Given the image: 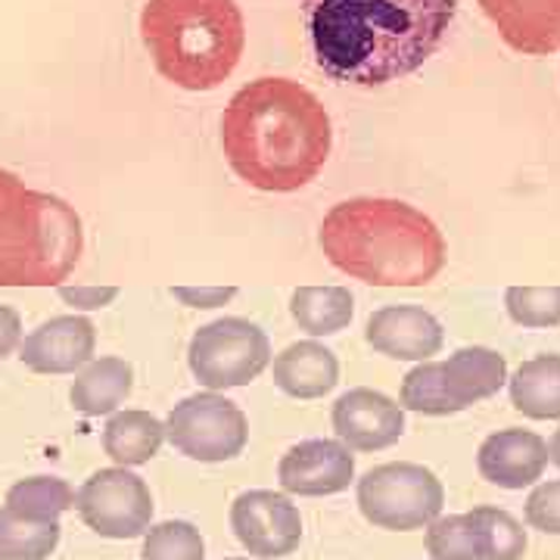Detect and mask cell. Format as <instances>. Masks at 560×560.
Masks as SVG:
<instances>
[{
	"label": "cell",
	"mask_w": 560,
	"mask_h": 560,
	"mask_svg": "<svg viewBox=\"0 0 560 560\" xmlns=\"http://www.w3.org/2000/svg\"><path fill=\"white\" fill-rule=\"evenodd\" d=\"M300 7L315 66L352 88H383L418 72L458 13V0H300Z\"/></svg>",
	"instance_id": "cell-1"
},
{
	"label": "cell",
	"mask_w": 560,
	"mask_h": 560,
	"mask_svg": "<svg viewBox=\"0 0 560 560\" xmlns=\"http://www.w3.org/2000/svg\"><path fill=\"white\" fill-rule=\"evenodd\" d=\"M334 147L324 103L300 81L243 84L221 116V150L234 175L265 194H293L318 178Z\"/></svg>",
	"instance_id": "cell-2"
},
{
	"label": "cell",
	"mask_w": 560,
	"mask_h": 560,
	"mask_svg": "<svg viewBox=\"0 0 560 560\" xmlns=\"http://www.w3.org/2000/svg\"><path fill=\"white\" fill-rule=\"evenodd\" d=\"M327 261L371 287H423L445 268V237L411 202L355 197L320 221Z\"/></svg>",
	"instance_id": "cell-3"
},
{
	"label": "cell",
	"mask_w": 560,
	"mask_h": 560,
	"mask_svg": "<svg viewBox=\"0 0 560 560\" xmlns=\"http://www.w3.org/2000/svg\"><path fill=\"white\" fill-rule=\"evenodd\" d=\"M140 38L162 79L200 94L231 79L246 25L237 0H147Z\"/></svg>",
	"instance_id": "cell-4"
},
{
	"label": "cell",
	"mask_w": 560,
	"mask_h": 560,
	"mask_svg": "<svg viewBox=\"0 0 560 560\" xmlns=\"http://www.w3.org/2000/svg\"><path fill=\"white\" fill-rule=\"evenodd\" d=\"M81 249L79 212L0 168V287H60Z\"/></svg>",
	"instance_id": "cell-5"
},
{
	"label": "cell",
	"mask_w": 560,
	"mask_h": 560,
	"mask_svg": "<svg viewBox=\"0 0 560 560\" xmlns=\"http://www.w3.org/2000/svg\"><path fill=\"white\" fill-rule=\"evenodd\" d=\"M445 489L440 477L408 460H393L368 470L359 480V508L364 521L393 529V533H411L442 514Z\"/></svg>",
	"instance_id": "cell-6"
},
{
	"label": "cell",
	"mask_w": 560,
	"mask_h": 560,
	"mask_svg": "<svg viewBox=\"0 0 560 560\" xmlns=\"http://www.w3.org/2000/svg\"><path fill=\"white\" fill-rule=\"evenodd\" d=\"M187 361L206 389H237L256 381L268 368L271 342L253 320L221 318L194 334Z\"/></svg>",
	"instance_id": "cell-7"
},
{
	"label": "cell",
	"mask_w": 560,
	"mask_h": 560,
	"mask_svg": "<svg viewBox=\"0 0 560 560\" xmlns=\"http://www.w3.org/2000/svg\"><path fill=\"white\" fill-rule=\"evenodd\" d=\"M165 436L180 455L202 464H221L241 455L249 440L246 415L219 393H197L172 408Z\"/></svg>",
	"instance_id": "cell-8"
},
{
	"label": "cell",
	"mask_w": 560,
	"mask_h": 560,
	"mask_svg": "<svg viewBox=\"0 0 560 560\" xmlns=\"http://www.w3.org/2000/svg\"><path fill=\"white\" fill-rule=\"evenodd\" d=\"M75 511L103 539H138L153 521V495L128 467H106L81 482Z\"/></svg>",
	"instance_id": "cell-9"
},
{
	"label": "cell",
	"mask_w": 560,
	"mask_h": 560,
	"mask_svg": "<svg viewBox=\"0 0 560 560\" xmlns=\"http://www.w3.org/2000/svg\"><path fill=\"white\" fill-rule=\"evenodd\" d=\"M231 526L243 548L261 560L287 558L302 541L300 508L287 495L268 489L237 495L231 504Z\"/></svg>",
	"instance_id": "cell-10"
},
{
	"label": "cell",
	"mask_w": 560,
	"mask_h": 560,
	"mask_svg": "<svg viewBox=\"0 0 560 560\" xmlns=\"http://www.w3.org/2000/svg\"><path fill=\"white\" fill-rule=\"evenodd\" d=\"M355 477L352 448L340 440H305L293 445L278 464V480L290 495L320 499L349 489Z\"/></svg>",
	"instance_id": "cell-11"
},
{
	"label": "cell",
	"mask_w": 560,
	"mask_h": 560,
	"mask_svg": "<svg viewBox=\"0 0 560 560\" xmlns=\"http://www.w3.org/2000/svg\"><path fill=\"white\" fill-rule=\"evenodd\" d=\"M334 430L352 452H381L401 440L405 408L377 389H349L334 405Z\"/></svg>",
	"instance_id": "cell-12"
},
{
	"label": "cell",
	"mask_w": 560,
	"mask_h": 560,
	"mask_svg": "<svg viewBox=\"0 0 560 560\" xmlns=\"http://www.w3.org/2000/svg\"><path fill=\"white\" fill-rule=\"evenodd\" d=\"M97 330L81 315H60L38 324L20 342V359L35 374H75L94 359Z\"/></svg>",
	"instance_id": "cell-13"
},
{
	"label": "cell",
	"mask_w": 560,
	"mask_h": 560,
	"mask_svg": "<svg viewBox=\"0 0 560 560\" xmlns=\"http://www.w3.org/2000/svg\"><path fill=\"white\" fill-rule=\"evenodd\" d=\"M501 40L523 57L560 50V0H480Z\"/></svg>",
	"instance_id": "cell-14"
},
{
	"label": "cell",
	"mask_w": 560,
	"mask_h": 560,
	"mask_svg": "<svg viewBox=\"0 0 560 560\" xmlns=\"http://www.w3.org/2000/svg\"><path fill=\"white\" fill-rule=\"evenodd\" d=\"M374 352L399 361H427L442 349V324L420 305H386L364 327Z\"/></svg>",
	"instance_id": "cell-15"
},
{
	"label": "cell",
	"mask_w": 560,
	"mask_h": 560,
	"mask_svg": "<svg viewBox=\"0 0 560 560\" xmlns=\"http://www.w3.org/2000/svg\"><path fill=\"white\" fill-rule=\"evenodd\" d=\"M482 480L499 489H523L541 480L548 467V442L533 430H499L480 445L477 455Z\"/></svg>",
	"instance_id": "cell-16"
},
{
	"label": "cell",
	"mask_w": 560,
	"mask_h": 560,
	"mask_svg": "<svg viewBox=\"0 0 560 560\" xmlns=\"http://www.w3.org/2000/svg\"><path fill=\"white\" fill-rule=\"evenodd\" d=\"M442 383L448 399L464 411L477 401L492 399L508 383V361L486 346H464L442 361Z\"/></svg>",
	"instance_id": "cell-17"
},
{
	"label": "cell",
	"mask_w": 560,
	"mask_h": 560,
	"mask_svg": "<svg viewBox=\"0 0 560 560\" xmlns=\"http://www.w3.org/2000/svg\"><path fill=\"white\" fill-rule=\"evenodd\" d=\"M340 381L337 355L315 340L287 346L275 359V383L293 399H320Z\"/></svg>",
	"instance_id": "cell-18"
},
{
	"label": "cell",
	"mask_w": 560,
	"mask_h": 560,
	"mask_svg": "<svg viewBox=\"0 0 560 560\" xmlns=\"http://www.w3.org/2000/svg\"><path fill=\"white\" fill-rule=\"evenodd\" d=\"M131 386H135V371L125 359L88 361L69 389V401L84 418H101V415H113L131 396Z\"/></svg>",
	"instance_id": "cell-19"
},
{
	"label": "cell",
	"mask_w": 560,
	"mask_h": 560,
	"mask_svg": "<svg viewBox=\"0 0 560 560\" xmlns=\"http://www.w3.org/2000/svg\"><path fill=\"white\" fill-rule=\"evenodd\" d=\"M165 423L150 411H119L103 427V452L119 467H140L160 455Z\"/></svg>",
	"instance_id": "cell-20"
},
{
	"label": "cell",
	"mask_w": 560,
	"mask_h": 560,
	"mask_svg": "<svg viewBox=\"0 0 560 560\" xmlns=\"http://www.w3.org/2000/svg\"><path fill=\"white\" fill-rule=\"evenodd\" d=\"M511 405L533 420L560 418V355L523 361L511 377Z\"/></svg>",
	"instance_id": "cell-21"
},
{
	"label": "cell",
	"mask_w": 560,
	"mask_h": 560,
	"mask_svg": "<svg viewBox=\"0 0 560 560\" xmlns=\"http://www.w3.org/2000/svg\"><path fill=\"white\" fill-rule=\"evenodd\" d=\"M290 315L312 337H334L349 327L355 300L346 287H300L290 300Z\"/></svg>",
	"instance_id": "cell-22"
},
{
	"label": "cell",
	"mask_w": 560,
	"mask_h": 560,
	"mask_svg": "<svg viewBox=\"0 0 560 560\" xmlns=\"http://www.w3.org/2000/svg\"><path fill=\"white\" fill-rule=\"evenodd\" d=\"M60 545V523L28 521L0 508V560H47Z\"/></svg>",
	"instance_id": "cell-23"
},
{
	"label": "cell",
	"mask_w": 560,
	"mask_h": 560,
	"mask_svg": "<svg viewBox=\"0 0 560 560\" xmlns=\"http://www.w3.org/2000/svg\"><path fill=\"white\" fill-rule=\"evenodd\" d=\"M7 508L28 521H60V514L75 508V492L60 477H28L10 486Z\"/></svg>",
	"instance_id": "cell-24"
},
{
	"label": "cell",
	"mask_w": 560,
	"mask_h": 560,
	"mask_svg": "<svg viewBox=\"0 0 560 560\" xmlns=\"http://www.w3.org/2000/svg\"><path fill=\"white\" fill-rule=\"evenodd\" d=\"M482 541V560H521L526 555V529L501 508H474L467 514Z\"/></svg>",
	"instance_id": "cell-25"
},
{
	"label": "cell",
	"mask_w": 560,
	"mask_h": 560,
	"mask_svg": "<svg viewBox=\"0 0 560 560\" xmlns=\"http://www.w3.org/2000/svg\"><path fill=\"white\" fill-rule=\"evenodd\" d=\"M401 408L418 411L430 418L458 415V405L448 399L445 383H442V361H420L415 371L405 374L401 381Z\"/></svg>",
	"instance_id": "cell-26"
},
{
	"label": "cell",
	"mask_w": 560,
	"mask_h": 560,
	"mask_svg": "<svg viewBox=\"0 0 560 560\" xmlns=\"http://www.w3.org/2000/svg\"><path fill=\"white\" fill-rule=\"evenodd\" d=\"M427 551L433 560H482V541L467 514L427 523Z\"/></svg>",
	"instance_id": "cell-27"
},
{
	"label": "cell",
	"mask_w": 560,
	"mask_h": 560,
	"mask_svg": "<svg viewBox=\"0 0 560 560\" xmlns=\"http://www.w3.org/2000/svg\"><path fill=\"white\" fill-rule=\"evenodd\" d=\"M206 541L200 529L187 521H165L143 536L140 560H202Z\"/></svg>",
	"instance_id": "cell-28"
},
{
	"label": "cell",
	"mask_w": 560,
	"mask_h": 560,
	"mask_svg": "<svg viewBox=\"0 0 560 560\" xmlns=\"http://www.w3.org/2000/svg\"><path fill=\"white\" fill-rule=\"evenodd\" d=\"M504 305L514 324L521 327H558L560 287H511Z\"/></svg>",
	"instance_id": "cell-29"
},
{
	"label": "cell",
	"mask_w": 560,
	"mask_h": 560,
	"mask_svg": "<svg viewBox=\"0 0 560 560\" xmlns=\"http://www.w3.org/2000/svg\"><path fill=\"white\" fill-rule=\"evenodd\" d=\"M526 523L539 533L560 536V480L539 482L526 499Z\"/></svg>",
	"instance_id": "cell-30"
},
{
	"label": "cell",
	"mask_w": 560,
	"mask_h": 560,
	"mask_svg": "<svg viewBox=\"0 0 560 560\" xmlns=\"http://www.w3.org/2000/svg\"><path fill=\"white\" fill-rule=\"evenodd\" d=\"M172 296L187 308H219L237 296V287H172Z\"/></svg>",
	"instance_id": "cell-31"
},
{
	"label": "cell",
	"mask_w": 560,
	"mask_h": 560,
	"mask_svg": "<svg viewBox=\"0 0 560 560\" xmlns=\"http://www.w3.org/2000/svg\"><path fill=\"white\" fill-rule=\"evenodd\" d=\"M60 296L72 308L94 312V308H103V305H109V302L116 300L119 287H62L60 283Z\"/></svg>",
	"instance_id": "cell-32"
},
{
	"label": "cell",
	"mask_w": 560,
	"mask_h": 560,
	"mask_svg": "<svg viewBox=\"0 0 560 560\" xmlns=\"http://www.w3.org/2000/svg\"><path fill=\"white\" fill-rule=\"evenodd\" d=\"M22 342V320L10 305H0V359L13 355Z\"/></svg>",
	"instance_id": "cell-33"
},
{
	"label": "cell",
	"mask_w": 560,
	"mask_h": 560,
	"mask_svg": "<svg viewBox=\"0 0 560 560\" xmlns=\"http://www.w3.org/2000/svg\"><path fill=\"white\" fill-rule=\"evenodd\" d=\"M548 460L555 464V467H560V427L555 430V436H551V442H548Z\"/></svg>",
	"instance_id": "cell-34"
},
{
	"label": "cell",
	"mask_w": 560,
	"mask_h": 560,
	"mask_svg": "<svg viewBox=\"0 0 560 560\" xmlns=\"http://www.w3.org/2000/svg\"><path fill=\"white\" fill-rule=\"evenodd\" d=\"M221 560H246V558H221Z\"/></svg>",
	"instance_id": "cell-35"
}]
</instances>
